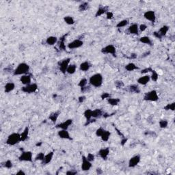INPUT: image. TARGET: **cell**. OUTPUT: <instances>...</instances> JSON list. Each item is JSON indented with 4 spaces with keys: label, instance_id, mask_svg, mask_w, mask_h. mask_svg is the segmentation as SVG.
<instances>
[{
    "label": "cell",
    "instance_id": "6da1fadb",
    "mask_svg": "<svg viewBox=\"0 0 175 175\" xmlns=\"http://www.w3.org/2000/svg\"><path fill=\"white\" fill-rule=\"evenodd\" d=\"M30 71V66L26 63H21L17 68L14 70L13 75H23L28 73Z\"/></svg>",
    "mask_w": 175,
    "mask_h": 175
},
{
    "label": "cell",
    "instance_id": "7a4b0ae2",
    "mask_svg": "<svg viewBox=\"0 0 175 175\" xmlns=\"http://www.w3.org/2000/svg\"><path fill=\"white\" fill-rule=\"evenodd\" d=\"M103 76L101 73H96L91 76L89 79V83L95 88H99L103 84Z\"/></svg>",
    "mask_w": 175,
    "mask_h": 175
},
{
    "label": "cell",
    "instance_id": "3957f363",
    "mask_svg": "<svg viewBox=\"0 0 175 175\" xmlns=\"http://www.w3.org/2000/svg\"><path fill=\"white\" fill-rule=\"evenodd\" d=\"M20 142H21V134L19 133H13L8 136L6 143L9 146H15Z\"/></svg>",
    "mask_w": 175,
    "mask_h": 175
},
{
    "label": "cell",
    "instance_id": "277c9868",
    "mask_svg": "<svg viewBox=\"0 0 175 175\" xmlns=\"http://www.w3.org/2000/svg\"><path fill=\"white\" fill-rule=\"evenodd\" d=\"M144 100L148 101L156 102L159 100V96L155 90H152L150 92H146L144 96Z\"/></svg>",
    "mask_w": 175,
    "mask_h": 175
},
{
    "label": "cell",
    "instance_id": "5b68a950",
    "mask_svg": "<svg viewBox=\"0 0 175 175\" xmlns=\"http://www.w3.org/2000/svg\"><path fill=\"white\" fill-rule=\"evenodd\" d=\"M70 62H71V58H68L64 59V60H62L59 61L58 62L59 68H60V71L63 74H66V70H67L68 66H69Z\"/></svg>",
    "mask_w": 175,
    "mask_h": 175
},
{
    "label": "cell",
    "instance_id": "8992f818",
    "mask_svg": "<svg viewBox=\"0 0 175 175\" xmlns=\"http://www.w3.org/2000/svg\"><path fill=\"white\" fill-rule=\"evenodd\" d=\"M37 89H38V85L35 83H33L22 87L21 90H22V92H25V93L31 94V93H34V92H36L37 90Z\"/></svg>",
    "mask_w": 175,
    "mask_h": 175
},
{
    "label": "cell",
    "instance_id": "52a82bcc",
    "mask_svg": "<svg viewBox=\"0 0 175 175\" xmlns=\"http://www.w3.org/2000/svg\"><path fill=\"white\" fill-rule=\"evenodd\" d=\"M101 52L104 54H111L114 57H116V49L113 45H108L101 49Z\"/></svg>",
    "mask_w": 175,
    "mask_h": 175
},
{
    "label": "cell",
    "instance_id": "ba28073f",
    "mask_svg": "<svg viewBox=\"0 0 175 175\" xmlns=\"http://www.w3.org/2000/svg\"><path fill=\"white\" fill-rule=\"evenodd\" d=\"M20 162H32V152L31 151H23L19 157Z\"/></svg>",
    "mask_w": 175,
    "mask_h": 175
},
{
    "label": "cell",
    "instance_id": "9c48e42d",
    "mask_svg": "<svg viewBox=\"0 0 175 175\" xmlns=\"http://www.w3.org/2000/svg\"><path fill=\"white\" fill-rule=\"evenodd\" d=\"M82 163H81V170L83 171H88L92 167V163L91 162L88 161L86 157L83 155L82 156Z\"/></svg>",
    "mask_w": 175,
    "mask_h": 175
},
{
    "label": "cell",
    "instance_id": "30bf717a",
    "mask_svg": "<svg viewBox=\"0 0 175 175\" xmlns=\"http://www.w3.org/2000/svg\"><path fill=\"white\" fill-rule=\"evenodd\" d=\"M144 17L146 20L150 21L152 24H154L156 21V15L155 12L152 10H149V11L145 12L144 14Z\"/></svg>",
    "mask_w": 175,
    "mask_h": 175
},
{
    "label": "cell",
    "instance_id": "8fae6325",
    "mask_svg": "<svg viewBox=\"0 0 175 175\" xmlns=\"http://www.w3.org/2000/svg\"><path fill=\"white\" fill-rule=\"evenodd\" d=\"M83 40H81L79 39H75L73 41H72L71 43H68L67 47H68V49H77V48L81 47V46L83 45Z\"/></svg>",
    "mask_w": 175,
    "mask_h": 175
},
{
    "label": "cell",
    "instance_id": "7c38bea8",
    "mask_svg": "<svg viewBox=\"0 0 175 175\" xmlns=\"http://www.w3.org/2000/svg\"><path fill=\"white\" fill-rule=\"evenodd\" d=\"M140 160H141V157H140L139 155H136L135 156L132 157L131 158L129 159V167H136L140 162Z\"/></svg>",
    "mask_w": 175,
    "mask_h": 175
},
{
    "label": "cell",
    "instance_id": "4fadbf2b",
    "mask_svg": "<svg viewBox=\"0 0 175 175\" xmlns=\"http://www.w3.org/2000/svg\"><path fill=\"white\" fill-rule=\"evenodd\" d=\"M73 123V120L72 119H68L66 120L64 122H62V123H60V124H57L56 128H60L61 129H64L67 130L69 127V126H71Z\"/></svg>",
    "mask_w": 175,
    "mask_h": 175
},
{
    "label": "cell",
    "instance_id": "5bb4252c",
    "mask_svg": "<svg viewBox=\"0 0 175 175\" xmlns=\"http://www.w3.org/2000/svg\"><path fill=\"white\" fill-rule=\"evenodd\" d=\"M109 154V148H103V149H100L98 152V155L103 160H107V157Z\"/></svg>",
    "mask_w": 175,
    "mask_h": 175
},
{
    "label": "cell",
    "instance_id": "9a60e30c",
    "mask_svg": "<svg viewBox=\"0 0 175 175\" xmlns=\"http://www.w3.org/2000/svg\"><path fill=\"white\" fill-rule=\"evenodd\" d=\"M68 35V33H66V34H64L62 36H61L58 41V47L60 50H63L65 51L66 50V45H65V40H66V36Z\"/></svg>",
    "mask_w": 175,
    "mask_h": 175
},
{
    "label": "cell",
    "instance_id": "2e32d148",
    "mask_svg": "<svg viewBox=\"0 0 175 175\" xmlns=\"http://www.w3.org/2000/svg\"><path fill=\"white\" fill-rule=\"evenodd\" d=\"M107 12H109V6H100L99 8H98L96 14H95V17H99L100 16L103 15V14L107 13Z\"/></svg>",
    "mask_w": 175,
    "mask_h": 175
},
{
    "label": "cell",
    "instance_id": "e0dca14e",
    "mask_svg": "<svg viewBox=\"0 0 175 175\" xmlns=\"http://www.w3.org/2000/svg\"><path fill=\"white\" fill-rule=\"evenodd\" d=\"M58 136L62 139H69V140H73V138H72L71 136H70V134L68 133V131L67 130L64 129H61L60 131H59L58 134Z\"/></svg>",
    "mask_w": 175,
    "mask_h": 175
},
{
    "label": "cell",
    "instance_id": "ac0fdd59",
    "mask_svg": "<svg viewBox=\"0 0 175 175\" xmlns=\"http://www.w3.org/2000/svg\"><path fill=\"white\" fill-rule=\"evenodd\" d=\"M127 32L131 34H136L138 35V32H139V26L137 23H134L130 25L127 29Z\"/></svg>",
    "mask_w": 175,
    "mask_h": 175
},
{
    "label": "cell",
    "instance_id": "d6986e66",
    "mask_svg": "<svg viewBox=\"0 0 175 175\" xmlns=\"http://www.w3.org/2000/svg\"><path fill=\"white\" fill-rule=\"evenodd\" d=\"M31 81H32V77H31V75H28V74L21 75L20 78V81L25 86L30 84Z\"/></svg>",
    "mask_w": 175,
    "mask_h": 175
},
{
    "label": "cell",
    "instance_id": "ffe728a7",
    "mask_svg": "<svg viewBox=\"0 0 175 175\" xmlns=\"http://www.w3.org/2000/svg\"><path fill=\"white\" fill-rule=\"evenodd\" d=\"M150 79H151V76H149V75H146L142 76V77H140L139 78H138L137 80V82L139 83V84L144 86V85L149 83Z\"/></svg>",
    "mask_w": 175,
    "mask_h": 175
},
{
    "label": "cell",
    "instance_id": "44dd1931",
    "mask_svg": "<svg viewBox=\"0 0 175 175\" xmlns=\"http://www.w3.org/2000/svg\"><path fill=\"white\" fill-rule=\"evenodd\" d=\"M53 155H54V151H51L49 152L48 154L45 155L44 160L43 161V164H48L51 162V160L53 159Z\"/></svg>",
    "mask_w": 175,
    "mask_h": 175
},
{
    "label": "cell",
    "instance_id": "7402d4cb",
    "mask_svg": "<svg viewBox=\"0 0 175 175\" xmlns=\"http://www.w3.org/2000/svg\"><path fill=\"white\" fill-rule=\"evenodd\" d=\"M128 91L131 93H136V94H139L140 92V89L139 86L136 84L130 85L128 87Z\"/></svg>",
    "mask_w": 175,
    "mask_h": 175
},
{
    "label": "cell",
    "instance_id": "603a6c76",
    "mask_svg": "<svg viewBox=\"0 0 175 175\" xmlns=\"http://www.w3.org/2000/svg\"><path fill=\"white\" fill-rule=\"evenodd\" d=\"M15 88V84L13 82H8L5 85L4 87V91L6 93H9L12 92L14 89Z\"/></svg>",
    "mask_w": 175,
    "mask_h": 175
},
{
    "label": "cell",
    "instance_id": "cb8c5ba5",
    "mask_svg": "<svg viewBox=\"0 0 175 175\" xmlns=\"http://www.w3.org/2000/svg\"><path fill=\"white\" fill-rule=\"evenodd\" d=\"M103 112L102 111V109H96L94 110H92V117L93 118H98L100 117L103 116Z\"/></svg>",
    "mask_w": 175,
    "mask_h": 175
},
{
    "label": "cell",
    "instance_id": "d4e9b609",
    "mask_svg": "<svg viewBox=\"0 0 175 175\" xmlns=\"http://www.w3.org/2000/svg\"><path fill=\"white\" fill-rule=\"evenodd\" d=\"M90 66H91L90 64L88 61H86V62H82V63L80 64V66H79V68H80V70L82 71L86 72V71H88L89 69H90Z\"/></svg>",
    "mask_w": 175,
    "mask_h": 175
},
{
    "label": "cell",
    "instance_id": "484cf974",
    "mask_svg": "<svg viewBox=\"0 0 175 175\" xmlns=\"http://www.w3.org/2000/svg\"><path fill=\"white\" fill-rule=\"evenodd\" d=\"M46 43L49 45H54L55 44L58 43V38L56 36H49L46 39Z\"/></svg>",
    "mask_w": 175,
    "mask_h": 175
},
{
    "label": "cell",
    "instance_id": "4316f807",
    "mask_svg": "<svg viewBox=\"0 0 175 175\" xmlns=\"http://www.w3.org/2000/svg\"><path fill=\"white\" fill-rule=\"evenodd\" d=\"M29 127H26L25 128L24 131H23L22 133L21 134V142H24L25 141L29 136Z\"/></svg>",
    "mask_w": 175,
    "mask_h": 175
},
{
    "label": "cell",
    "instance_id": "83f0119b",
    "mask_svg": "<svg viewBox=\"0 0 175 175\" xmlns=\"http://www.w3.org/2000/svg\"><path fill=\"white\" fill-rule=\"evenodd\" d=\"M139 42L148 45L149 46H152V40H151V39L149 38V36H142V37L139 38Z\"/></svg>",
    "mask_w": 175,
    "mask_h": 175
},
{
    "label": "cell",
    "instance_id": "f1b7e54d",
    "mask_svg": "<svg viewBox=\"0 0 175 175\" xmlns=\"http://www.w3.org/2000/svg\"><path fill=\"white\" fill-rule=\"evenodd\" d=\"M169 26L167 25H164V26L162 27L159 30V31H157V32L159 33L160 36L163 37V36H165L166 35V34L167 33L168 30H169Z\"/></svg>",
    "mask_w": 175,
    "mask_h": 175
},
{
    "label": "cell",
    "instance_id": "f546056e",
    "mask_svg": "<svg viewBox=\"0 0 175 175\" xmlns=\"http://www.w3.org/2000/svg\"><path fill=\"white\" fill-rule=\"evenodd\" d=\"M125 69L127 71H134L135 70H137L139 69V67L137 66L136 64H134V63H129L128 64H127L126 66H125Z\"/></svg>",
    "mask_w": 175,
    "mask_h": 175
},
{
    "label": "cell",
    "instance_id": "4dcf8cb0",
    "mask_svg": "<svg viewBox=\"0 0 175 175\" xmlns=\"http://www.w3.org/2000/svg\"><path fill=\"white\" fill-rule=\"evenodd\" d=\"M60 114V111H55V112H53V113L49 115V119L51 120L53 123H55L57 120H58V118Z\"/></svg>",
    "mask_w": 175,
    "mask_h": 175
},
{
    "label": "cell",
    "instance_id": "1f68e13d",
    "mask_svg": "<svg viewBox=\"0 0 175 175\" xmlns=\"http://www.w3.org/2000/svg\"><path fill=\"white\" fill-rule=\"evenodd\" d=\"M107 102H108V103L109 104V105H111V106H117L118 104L121 102V99H118V98H108L107 99Z\"/></svg>",
    "mask_w": 175,
    "mask_h": 175
},
{
    "label": "cell",
    "instance_id": "d6a6232c",
    "mask_svg": "<svg viewBox=\"0 0 175 175\" xmlns=\"http://www.w3.org/2000/svg\"><path fill=\"white\" fill-rule=\"evenodd\" d=\"M76 70H77V66L75 64H70L66 70V73L70 75H72L75 73Z\"/></svg>",
    "mask_w": 175,
    "mask_h": 175
},
{
    "label": "cell",
    "instance_id": "836d02e7",
    "mask_svg": "<svg viewBox=\"0 0 175 175\" xmlns=\"http://www.w3.org/2000/svg\"><path fill=\"white\" fill-rule=\"evenodd\" d=\"M110 136H111V133H110L109 131H106H106H104L103 134V135L101 136L102 141L107 142L108 140H109V137H110Z\"/></svg>",
    "mask_w": 175,
    "mask_h": 175
},
{
    "label": "cell",
    "instance_id": "e575fe53",
    "mask_svg": "<svg viewBox=\"0 0 175 175\" xmlns=\"http://www.w3.org/2000/svg\"><path fill=\"white\" fill-rule=\"evenodd\" d=\"M92 109H86V111H84L83 115H84L85 118H86V121H89L92 118Z\"/></svg>",
    "mask_w": 175,
    "mask_h": 175
},
{
    "label": "cell",
    "instance_id": "d590c367",
    "mask_svg": "<svg viewBox=\"0 0 175 175\" xmlns=\"http://www.w3.org/2000/svg\"><path fill=\"white\" fill-rule=\"evenodd\" d=\"M89 8V4L88 2H83L81 3L79 6V10L80 12L86 11V10L88 9Z\"/></svg>",
    "mask_w": 175,
    "mask_h": 175
},
{
    "label": "cell",
    "instance_id": "8d00e7d4",
    "mask_svg": "<svg viewBox=\"0 0 175 175\" xmlns=\"http://www.w3.org/2000/svg\"><path fill=\"white\" fill-rule=\"evenodd\" d=\"M64 20L65 23L68 25H73L75 23V20L71 16H66L64 18Z\"/></svg>",
    "mask_w": 175,
    "mask_h": 175
},
{
    "label": "cell",
    "instance_id": "74e56055",
    "mask_svg": "<svg viewBox=\"0 0 175 175\" xmlns=\"http://www.w3.org/2000/svg\"><path fill=\"white\" fill-rule=\"evenodd\" d=\"M129 24V21L127 19H124V20H122L120 22L118 23L116 25V27L118 28H121V27H124L127 26Z\"/></svg>",
    "mask_w": 175,
    "mask_h": 175
},
{
    "label": "cell",
    "instance_id": "f35d334b",
    "mask_svg": "<svg viewBox=\"0 0 175 175\" xmlns=\"http://www.w3.org/2000/svg\"><path fill=\"white\" fill-rule=\"evenodd\" d=\"M2 166H4V167H6L8 169H10L13 166V164H12V162H11V160L8 159L4 162V164H2Z\"/></svg>",
    "mask_w": 175,
    "mask_h": 175
},
{
    "label": "cell",
    "instance_id": "ab89813d",
    "mask_svg": "<svg viewBox=\"0 0 175 175\" xmlns=\"http://www.w3.org/2000/svg\"><path fill=\"white\" fill-rule=\"evenodd\" d=\"M175 107V103H172L170 104H167L165 107H164V109H165L166 111H168V110H171V111H174V110Z\"/></svg>",
    "mask_w": 175,
    "mask_h": 175
},
{
    "label": "cell",
    "instance_id": "60d3db41",
    "mask_svg": "<svg viewBox=\"0 0 175 175\" xmlns=\"http://www.w3.org/2000/svg\"><path fill=\"white\" fill-rule=\"evenodd\" d=\"M151 73H152V75H151V79H152L153 81H155V82L157 81L158 78H159L158 73H157L155 70H152V71L151 72Z\"/></svg>",
    "mask_w": 175,
    "mask_h": 175
},
{
    "label": "cell",
    "instance_id": "b9f144b4",
    "mask_svg": "<svg viewBox=\"0 0 175 175\" xmlns=\"http://www.w3.org/2000/svg\"><path fill=\"white\" fill-rule=\"evenodd\" d=\"M87 83H88V79H86V78H83L79 81V83H78V86H79L81 88L86 86Z\"/></svg>",
    "mask_w": 175,
    "mask_h": 175
},
{
    "label": "cell",
    "instance_id": "7bdbcfd3",
    "mask_svg": "<svg viewBox=\"0 0 175 175\" xmlns=\"http://www.w3.org/2000/svg\"><path fill=\"white\" fill-rule=\"evenodd\" d=\"M45 155L44 154L43 152H39L38 154H37L34 160L35 161H41V162H43L44 160V158H45Z\"/></svg>",
    "mask_w": 175,
    "mask_h": 175
},
{
    "label": "cell",
    "instance_id": "ee69618b",
    "mask_svg": "<svg viewBox=\"0 0 175 175\" xmlns=\"http://www.w3.org/2000/svg\"><path fill=\"white\" fill-rule=\"evenodd\" d=\"M159 124L160 128L165 129L167 127V124H168V122L166 120H161L159 122Z\"/></svg>",
    "mask_w": 175,
    "mask_h": 175
},
{
    "label": "cell",
    "instance_id": "f6af8a7d",
    "mask_svg": "<svg viewBox=\"0 0 175 175\" xmlns=\"http://www.w3.org/2000/svg\"><path fill=\"white\" fill-rule=\"evenodd\" d=\"M114 84L115 86L118 89H121L124 86V83H123L122 81H120V80H117V81H115Z\"/></svg>",
    "mask_w": 175,
    "mask_h": 175
},
{
    "label": "cell",
    "instance_id": "bcb514c9",
    "mask_svg": "<svg viewBox=\"0 0 175 175\" xmlns=\"http://www.w3.org/2000/svg\"><path fill=\"white\" fill-rule=\"evenodd\" d=\"M105 131H106V130L104 129L103 128H102V127H99L98 129H96V136H97V137H101V136L103 135V134Z\"/></svg>",
    "mask_w": 175,
    "mask_h": 175
},
{
    "label": "cell",
    "instance_id": "7dc6e473",
    "mask_svg": "<svg viewBox=\"0 0 175 175\" xmlns=\"http://www.w3.org/2000/svg\"><path fill=\"white\" fill-rule=\"evenodd\" d=\"M90 86H85L83 87V88H81V92H83V93H84V92H88L90 91Z\"/></svg>",
    "mask_w": 175,
    "mask_h": 175
},
{
    "label": "cell",
    "instance_id": "c3c4849f",
    "mask_svg": "<svg viewBox=\"0 0 175 175\" xmlns=\"http://www.w3.org/2000/svg\"><path fill=\"white\" fill-rule=\"evenodd\" d=\"M110 97V94H109V93H107V92H103V94L101 95V98L103 100L104 99H108Z\"/></svg>",
    "mask_w": 175,
    "mask_h": 175
},
{
    "label": "cell",
    "instance_id": "681fc988",
    "mask_svg": "<svg viewBox=\"0 0 175 175\" xmlns=\"http://www.w3.org/2000/svg\"><path fill=\"white\" fill-rule=\"evenodd\" d=\"M86 158L88 159V161L92 162H93V161H94V155L93 154H92V153H88V155H87Z\"/></svg>",
    "mask_w": 175,
    "mask_h": 175
},
{
    "label": "cell",
    "instance_id": "f907efd6",
    "mask_svg": "<svg viewBox=\"0 0 175 175\" xmlns=\"http://www.w3.org/2000/svg\"><path fill=\"white\" fill-rule=\"evenodd\" d=\"M152 68H151V67H149V68H144V69H143L142 71H141V73L142 74H144V73H149V72H152Z\"/></svg>",
    "mask_w": 175,
    "mask_h": 175
},
{
    "label": "cell",
    "instance_id": "816d5d0a",
    "mask_svg": "<svg viewBox=\"0 0 175 175\" xmlns=\"http://www.w3.org/2000/svg\"><path fill=\"white\" fill-rule=\"evenodd\" d=\"M114 17V14L111 12H107L106 13V18L107 19H111Z\"/></svg>",
    "mask_w": 175,
    "mask_h": 175
},
{
    "label": "cell",
    "instance_id": "f5cc1de1",
    "mask_svg": "<svg viewBox=\"0 0 175 175\" xmlns=\"http://www.w3.org/2000/svg\"><path fill=\"white\" fill-rule=\"evenodd\" d=\"M147 29V26H146V25H145V24H141L140 25H139V30L140 31H141V32H144L145 30H146Z\"/></svg>",
    "mask_w": 175,
    "mask_h": 175
},
{
    "label": "cell",
    "instance_id": "db71d44e",
    "mask_svg": "<svg viewBox=\"0 0 175 175\" xmlns=\"http://www.w3.org/2000/svg\"><path fill=\"white\" fill-rule=\"evenodd\" d=\"M66 174L67 175H75L77 174V172L75 170H68V171L66 172Z\"/></svg>",
    "mask_w": 175,
    "mask_h": 175
},
{
    "label": "cell",
    "instance_id": "11a10c76",
    "mask_svg": "<svg viewBox=\"0 0 175 175\" xmlns=\"http://www.w3.org/2000/svg\"><path fill=\"white\" fill-rule=\"evenodd\" d=\"M137 55L136 53H131V54L130 55L129 57H127L128 59H131V60H134V59L137 58Z\"/></svg>",
    "mask_w": 175,
    "mask_h": 175
},
{
    "label": "cell",
    "instance_id": "9f6ffc18",
    "mask_svg": "<svg viewBox=\"0 0 175 175\" xmlns=\"http://www.w3.org/2000/svg\"><path fill=\"white\" fill-rule=\"evenodd\" d=\"M86 96H79V99H78V101H79V103H83V101H84L85 100H86Z\"/></svg>",
    "mask_w": 175,
    "mask_h": 175
},
{
    "label": "cell",
    "instance_id": "6f0895ef",
    "mask_svg": "<svg viewBox=\"0 0 175 175\" xmlns=\"http://www.w3.org/2000/svg\"><path fill=\"white\" fill-rule=\"evenodd\" d=\"M153 36L155 37V38H158V39H162V37L161 36H160L159 34V33L157 32H153Z\"/></svg>",
    "mask_w": 175,
    "mask_h": 175
},
{
    "label": "cell",
    "instance_id": "680465c9",
    "mask_svg": "<svg viewBox=\"0 0 175 175\" xmlns=\"http://www.w3.org/2000/svg\"><path fill=\"white\" fill-rule=\"evenodd\" d=\"M127 142V138H126V137H122V139H121V144L123 146H124V144H126Z\"/></svg>",
    "mask_w": 175,
    "mask_h": 175
},
{
    "label": "cell",
    "instance_id": "91938a15",
    "mask_svg": "<svg viewBox=\"0 0 175 175\" xmlns=\"http://www.w3.org/2000/svg\"><path fill=\"white\" fill-rule=\"evenodd\" d=\"M103 170L101 168H100V167H98V168H96V174H103Z\"/></svg>",
    "mask_w": 175,
    "mask_h": 175
},
{
    "label": "cell",
    "instance_id": "94428289",
    "mask_svg": "<svg viewBox=\"0 0 175 175\" xmlns=\"http://www.w3.org/2000/svg\"><path fill=\"white\" fill-rule=\"evenodd\" d=\"M150 53H151V52H150V51H146V53H143V54L142 55L141 58H145V57L148 56V55H149V54H150Z\"/></svg>",
    "mask_w": 175,
    "mask_h": 175
},
{
    "label": "cell",
    "instance_id": "6125c7cd",
    "mask_svg": "<svg viewBox=\"0 0 175 175\" xmlns=\"http://www.w3.org/2000/svg\"><path fill=\"white\" fill-rule=\"evenodd\" d=\"M17 174H25V172H24L22 170H19V171L17 172Z\"/></svg>",
    "mask_w": 175,
    "mask_h": 175
},
{
    "label": "cell",
    "instance_id": "be15d7a7",
    "mask_svg": "<svg viewBox=\"0 0 175 175\" xmlns=\"http://www.w3.org/2000/svg\"><path fill=\"white\" fill-rule=\"evenodd\" d=\"M42 144H43V142H38V143H36V146H41Z\"/></svg>",
    "mask_w": 175,
    "mask_h": 175
}]
</instances>
